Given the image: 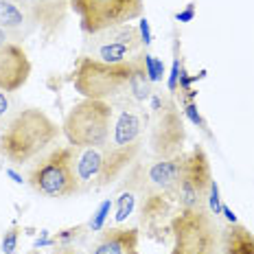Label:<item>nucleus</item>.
<instances>
[{
  "instance_id": "21",
  "label": "nucleus",
  "mask_w": 254,
  "mask_h": 254,
  "mask_svg": "<svg viewBox=\"0 0 254 254\" xmlns=\"http://www.w3.org/2000/svg\"><path fill=\"white\" fill-rule=\"evenodd\" d=\"M86 228H88V226L79 224V226H75V228H66V230L57 232V235L51 239V246H75L72 241H75L77 237H81Z\"/></svg>"
},
{
  "instance_id": "32",
  "label": "nucleus",
  "mask_w": 254,
  "mask_h": 254,
  "mask_svg": "<svg viewBox=\"0 0 254 254\" xmlns=\"http://www.w3.org/2000/svg\"><path fill=\"white\" fill-rule=\"evenodd\" d=\"M7 176H9V178H13V182H15V184H22V182H24L22 176H18V173L13 171V169H7Z\"/></svg>"
},
{
  "instance_id": "13",
  "label": "nucleus",
  "mask_w": 254,
  "mask_h": 254,
  "mask_svg": "<svg viewBox=\"0 0 254 254\" xmlns=\"http://www.w3.org/2000/svg\"><path fill=\"white\" fill-rule=\"evenodd\" d=\"M178 206L176 195L169 193H142L140 202V224L149 230H158L165 219H173V208Z\"/></svg>"
},
{
  "instance_id": "3",
  "label": "nucleus",
  "mask_w": 254,
  "mask_h": 254,
  "mask_svg": "<svg viewBox=\"0 0 254 254\" xmlns=\"http://www.w3.org/2000/svg\"><path fill=\"white\" fill-rule=\"evenodd\" d=\"M129 75L131 62L105 64L94 57L81 55L72 70V86L83 99H99L114 105H123L129 97ZM131 99V97H129Z\"/></svg>"
},
{
  "instance_id": "24",
  "label": "nucleus",
  "mask_w": 254,
  "mask_h": 254,
  "mask_svg": "<svg viewBox=\"0 0 254 254\" xmlns=\"http://www.w3.org/2000/svg\"><path fill=\"white\" fill-rule=\"evenodd\" d=\"M18 237H20V226H11V228L2 235V252L4 254L15 252V248H18Z\"/></svg>"
},
{
  "instance_id": "27",
  "label": "nucleus",
  "mask_w": 254,
  "mask_h": 254,
  "mask_svg": "<svg viewBox=\"0 0 254 254\" xmlns=\"http://www.w3.org/2000/svg\"><path fill=\"white\" fill-rule=\"evenodd\" d=\"M193 18H195V2H189L187 9H182V11L176 13V20H178V22H190Z\"/></svg>"
},
{
  "instance_id": "9",
  "label": "nucleus",
  "mask_w": 254,
  "mask_h": 254,
  "mask_svg": "<svg viewBox=\"0 0 254 254\" xmlns=\"http://www.w3.org/2000/svg\"><path fill=\"white\" fill-rule=\"evenodd\" d=\"M83 55L94 57L105 64H125L131 62L142 51L140 31L134 24H121L112 29L88 35L83 42Z\"/></svg>"
},
{
  "instance_id": "11",
  "label": "nucleus",
  "mask_w": 254,
  "mask_h": 254,
  "mask_svg": "<svg viewBox=\"0 0 254 254\" xmlns=\"http://www.w3.org/2000/svg\"><path fill=\"white\" fill-rule=\"evenodd\" d=\"M29 15L35 31H40L44 44H53L60 40L66 29L70 0H11Z\"/></svg>"
},
{
  "instance_id": "29",
  "label": "nucleus",
  "mask_w": 254,
  "mask_h": 254,
  "mask_svg": "<svg viewBox=\"0 0 254 254\" xmlns=\"http://www.w3.org/2000/svg\"><path fill=\"white\" fill-rule=\"evenodd\" d=\"M9 108H11V101H9L7 92H0V119L9 112Z\"/></svg>"
},
{
  "instance_id": "17",
  "label": "nucleus",
  "mask_w": 254,
  "mask_h": 254,
  "mask_svg": "<svg viewBox=\"0 0 254 254\" xmlns=\"http://www.w3.org/2000/svg\"><path fill=\"white\" fill-rule=\"evenodd\" d=\"M221 254H254V232L239 221L221 228Z\"/></svg>"
},
{
  "instance_id": "4",
  "label": "nucleus",
  "mask_w": 254,
  "mask_h": 254,
  "mask_svg": "<svg viewBox=\"0 0 254 254\" xmlns=\"http://www.w3.org/2000/svg\"><path fill=\"white\" fill-rule=\"evenodd\" d=\"M114 108L99 99H81L68 110L62 131L75 149H101L112 134Z\"/></svg>"
},
{
  "instance_id": "31",
  "label": "nucleus",
  "mask_w": 254,
  "mask_h": 254,
  "mask_svg": "<svg viewBox=\"0 0 254 254\" xmlns=\"http://www.w3.org/2000/svg\"><path fill=\"white\" fill-rule=\"evenodd\" d=\"M153 62H156V75H158V81H162V75H165V66H162L160 60H156L153 57Z\"/></svg>"
},
{
  "instance_id": "10",
  "label": "nucleus",
  "mask_w": 254,
  "mask_h": 254,
  "mask_svg": "<svg viewBox=\"0 0 254 254\" xmlns=\"http://www.w3.org/2000/svg\"><path fill=\"white\" fill-rule=\"evenodd\" d=\"M213 173H210L208 153L202 145H195L190 153H187L184 171L176 189L178 208H206Z\"/></svg>"
},
{
  "instance_id": "30",
  "label": "nucleus",
  "mask_w": 254,
  "mask_h": 254,
  "mask_svg": "<svg viewBox=\"0 0 254 254\" xmlns=\"http://www.w3.org/2000/svg\"><path fill=\"white\" fill-rule=\"evenodd\" d=\"M221 215H224L226 217V221H228V224H237V215L235 213H232V210L228 208V206H221Z\"/></svg>"
},
{
  "instance_id": "2",
  "label": "nucleus",
  "mask_w": 254,
  "mask_h": 254,
  "mask_svg": "<svg viewBox=\"0 0 254 254\" xmlns=\"http://www.w3.org/2000/svg\"><path fill=\"white\" fill-rule=\"evenodd\" d=\"M147 119L138 112V108L123 103L114 114L112 134L108 142L101 147L103 167L99 178V189L114 184L123 173L134 165L142 153V140H145Z\"/></svg>"
},
{
  "instance_id": "12",
  "label": "nucleus",
  "mask_w": 254,
  "mask_h": 254,
  "mask_svg": "<svg viewBox=\"0 0 254 254\" xmlns=\"http://www.w3.org/2000/svg\"><path fill=\"white\" fill-rule=\"evenodd\" d=\"M31 60L18 42L0 46V92H18L31 77Z\"/></svg>"
},
{
  "instance_id": "15",
  "label": "nucleus",
  "mask_w": 254,
  "mask_h": 254,
  "mask_svg": "<svg viewBox=\"0 0 254 254\" xmlns=\"http://www.w3.org/2000/svg\"><path fill=\"white\" fill-rule=\"evenodd\" d=\"M0 26H2L4 31H9L18 44H22V42L35 31V26L29 20V15H26L15 2H11V0H0Z\"/></svg>"
},
{
  "instance_id": "6",
  "label": "nucleus",
  "mask_w": 254,
  "mask_h": 254,
  "mask_svg": "<svg viewBox=\"0 0 254 254\" xmlns=\"http://www.w3.org/2000/svg\"><path fill=\"white\" fill-rule=\"evenodd\" d=\"M169 254H221V228L208 208H180L169 224Z\"/></svg>"
},
{
  "instance_id": "8",
  "label": "nucleus",
  "mask_w": 254,
  "mask_h": 254,
  "mask_svg": "<svg viewBox=\"0 0 254 254\" xmlns=\"http://www.w3.org/2000/svg\"><path fill=\"white\" fill-rule=\"evenodd\" d=\"M142 9V0H70V11L77 13L79 26L86 35L129 24L140 18Z\"/></svg>"
},
{
  "instance_id": "16",
  "label": "nucleus",
  "mask_w": 254,
  "mask_h": 254,
  "mask_svg": "<svg viewBox=\"0 0 254 254\" xmlns=\"http://www.w3.org/2000/svg\"><path fill=\"white\" fill-rule=\"evenodd\" d=\"M77 151H81L75 158V171L81 193L90 189H99V178H101V167H103L101 149H77Z\"/></svg>"
},
{
  "instance_id": "20",
  "label": "nucleus",
  "mask_w": 254,
  "mask_h": 254,
  "mask_svg": "<svg viewBox=\"0 0 254 254\" xmlns=\"http://www.w3.org/2000/svg\"><path fill=\"white\" fill-rule=\"evenodd\" d=\"M112 199H105V202L99 204V208H97V213L92 215V219L88 221V228L92 230V232H101L103 230V226H105V219H108V215H110V210H112Z\"/></svg>"
},
{
  "instance_id": "14",
  "label": "nucleus",
  "mask_w": 254,
  "mask_h": 254,
  "mask_svg": "<svg viewBox=\"0 0 254 254\" xmlns=\"http://www.w3.org/2000/svg\"><path fill=\"white\" fill-rule=\"evenodd\" d=\"M136 228H103L92 254H140Z\"/></svg>"
},
{
  "instance_id": "19",
  "label": "nucleus",
  "mask_w": 254,
  "mask_h": 254,
  "mask_svg": "<svg viewBox=\"0 0 254 254\" xmlns=\"http://www.w3.org/2000/svg\"><path fill=\"white\" fill-rule=\"evenodd\" d=\"M134 204H136V193L134 190H123L119 197V202H116V221H125L127 217L131 215V210H134Z\"/></svg>"
},
{
  "instance_id": "26",
  "label": "nucleus",
  "mask_w": 254,
  "mask_h": 254,
  "mask_svg": "<svg viewBox=\"0 0 254 254\" xmlns=\"http://www.w3.org/2000/svg\"><path fill=\"white\" fill-rule=\"evenodd\" d=\"M138 31H140V40H142V46H149L151 44V29H149V20L142 18L140 24H138Z\"/></svg>"
},
{
  "instance_id": "5",
  "label": "nucleus",
  "mask_w": 254,
  "mask_h": 254,
  "mask_svg": "<svg viewBox=\"0 0 254 254\" xmlns=\"http://www.w3.org/2000/svg\"><path fill=\"white\" fill-rule=\"evenodd\" d=\"M77 149L70 145H57L31 167L26 182L35 193L53 199H66L81 193L75 171Z\"/></svg>"
},
{
  "instance_id": "33",
  "label": "nucleus",
  "mask_w": 254,
  "mask_h": 254,
  "mask_svg": "<svg viewBox=\"0 0 254 254\" xmlns=\"http://www.w3.org/2000/svg\"><path fill=\"white\" fill-rule=\"evenodd\" d=\"M29 254H40V250H31Z\"/></svg>"
},
{
  "instance_id": "7",
  "label": "nucleus",
  "mask_w": 254,
  "mask_h": 254,
  "mask_svg": "<svg viewBox=\"0 0 254 254\" xmlns=\"http://www.w3.org/2000/svg\"><path fill=\"white\" fill-rule=\"evenodd\" d=\"M151 110L153 119L149 127V149L153 158L162 160L182 153L187 142V129L176 101L169 97L151 94Z\"/></svg>"
},
{
  "instance_id": "23",
  "label": "nucleus",
  "mask_w": 254,
  "mask_h": 254,
  "mask_svg": "<svg viewBox=\"0 0 254 254\" xmlns=\"http://www.w3.org/2000/svg\"><path fill=\"white\" fill-rule=\"evenodd\" d=\"M221 206H224V202H221V195H219V184L210 182V190H208V197H206V208L210 210V215L217 217L221 215Z\"/></svg>"
},
{
  "instance_id": "25",
  "label": "nucleus",
  "mask_w": 254,
  "mask_h": 254,
  "mask_svg": "<svg viewBox=\"0 0 254 254\" xmlns=\"http://www.w3.org/2000/svg\"><path fill=\"white\" fill-rule=\"evenodd\" d=\"M184 114H187V119L190 121V123L197 125L199 129H204L206 134H208V125H206V121L202 119V114H199L197 105H195V103H187V105H184Z\"/></svg>"
},
{
  "instance_id": "18",
  "label": "nucleus",
  "mask_w": 254,
  "mask_h": 254,
  "mask_svg": "<svg viewBox=\"0 0 254 254\" xmlns=\"http://www.w3.org/2000/svg\"><path fill=\"white\" fill-rule=\"evenodd\" d=\"M153 94V83L145 70V51L131 60V75H129V97L136 105L149 101Z\"/></svg>"
},
{
  "instance_id": "1",
  "label": "nucleus",
  "mask_w": 254,
  "mask_h": 254,
  "mask_svg": "<svg viewBox=\"0 0 254 254\" xmlns=\"http://www.w3.org/2000/svg\"><path fill=\"white\" fill-rule=\"evenodd\" d=\"M62 134V125L40 108H22L0 131V156L9 165L24 167L57 147Z\"/></svg>"
},
{
  "instance_id": "22",
  "label": "nucleus",
  "mask_w": 254,
  "mask_h": 254,
  "mask_svg": "<svg viewBox=\"0 0 254 254\" xmlns=\"http://www.w3.org/2000/svg\"><path fill=\"white\" fill-rule=\"evenodd\" d=\"M180 70H182V60H180L178 44H176V49H173V68H171V75H169V81H167L169 94H176L180 90Z\"/></svg>"
},
{
  "instance_id": "28",
  "label": "nucleus",
  "mask_w": 254,
  "mask_h": 254,
  "mask_svg": "<svg viewBox=\"0 0 254 254\" xmlns=\"http://www.w3.org/2000/svg\"><path fill=\"white\" fill-rule=\"evenodd\" d=\"M53 254H86V252L79 250L75 246H57L55 250H53Z\"/></svg>"
}]
</instances>
